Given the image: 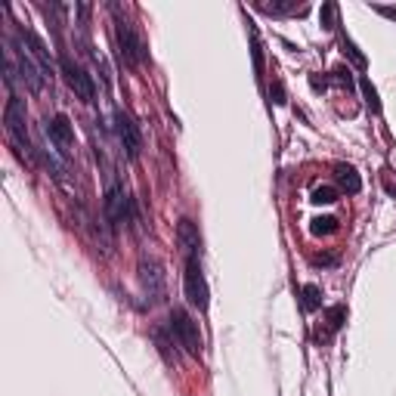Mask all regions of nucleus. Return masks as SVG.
Masks as SVG:
<instances>
[{
  "mask_svg": "<svg viewBox=\"0 0 396 396\" xmlns=\"http://www.w3.org/2000/svg\"><path fill=\"white\" fill-rule=\"evenodd\" d=\"M3 124H6V136H10V146L16 148V155L22 161H34L37 158V148L34 140L28 136V127H25V105L16 93L6 96V109H3Z\"/></svg>",
  "mask_w": 396,
  "mask_h": 396,
  "instance_id": "1",
  "label": "nucleus"
},
{
  "mask_svg": "<svg viewBox=\"0 0 396 396\" xmlns=\"http://www.w3.org/2000/svg\"><path fill=\"white\" fill-rule=\"evenodd\" d=\"M183 257H186V272H183L186 300L204 313L210 303V291H208V278H204V270H201V254H183Z\"/></svg>",
  "mask_w": 396,
  "mask_h": 396,
  "instance_id": "2",
  "label": "nucleus"
},
{
  "mask_svg": "<svg viewBox=\"0 0 396 396\" xmlns=\"http://www.w3.org/2000/svg\"><path fill=\"white\" fill-rule=\"evenodd\" d=\"M111 12H115V37H118V50H121L124 62H127V65H133V68H140L142 62H146V47H142V37L136 34L133 25L121 16V10H118V6H111Z\"/></svg>",
  "mask_w": 396,
  "mask_h": 396,
  "instance_id": "3",
  "label": "nucleus"
},
{
  "mask_svg": "<svg viewBox=\"0 0 396 396\" xmlns=\"http://www.w3.org/2000/svg\"><path fill=\"white\" fill-rule=\"evenodd\" d=\"M170 334L189 356L201 353V334H198V325L192 322V316L186 313V309H179V307L170 309Z\"/></svg>",
  "mask_w": 396,
  "mask_h": 396,
  "instance_id": "4",
  "label": "nucleus"
},
{
  "mask_svg": "<svg viewBox=\"0 0 396 396\" xmlns=\"http://www.w3.org/2000/svg\"><path fill=\"white\" fill-rule=\"evenodd\" d=\"M105 217H109L111 226H121V223H130L133 220V201H130V195L124 192L121 183H115L111 179L109 189H105Z\"/></svg>",
  "mask_w": 396,
  "mask_h": 396,
  "instance_id": "5",
  "label": "nucleus"
},
{
  "mask_svg": "<svg viewBox=\"0 0 396 396\" xmlns=\"http://www.w3.org/2000/svg\"><path fill=\"white\" fill-rule=\"evenodd\" d=\"M59 68H62V74H65L68 87H72V90L78 93L84 102H93V99H96V84H93V78L84 72V68L74 65L68 56H62V59H59Z\"/></svg>",
  "mask_w": 396,
  "mask_h": 396,
  "instance_id": "6",
  "label": "nucleus"
},
{
  "mask_svg": "<svg viewBox=\"0 0 396 396\" xmlns=\"http://www.w3.org/2000/svg\"><path fill=\"white\" fill-rule=\"evenodd\" d=\"M115 130H118V140H121L127 158L136 161L140 158V148H142V136H140V130H136L133 118H130L127 111H115Z\"/></svg>",
  "mask_w": 396,
  "mask_h": 396,
  "instance_id": "7",
  "label": "nucleus"
},
{
  "mask_svg": "<svg viewBox=\"0 0 396 396\" xmlns=\"http://www.w3.org/2000/svg\"><path fill=\"white\" fill-rule=\"evenodd\" d=\"M43 130H47V136H50V140H53L56 146H59L65 155L72 152L74 130H72V124H68V118H65V115H53V118L47 121V127H43Z\"/></svg>",
  "mask_w": 396,
  "mask_h": 396,
  "instance_id": "8",
  "label": "nucleus"
},
{
  "mask_svg": "<svg viewBox=\"0 0 396 396\" xmlns=\"http://www.w3.org/2000/svg\"><path fill=\"white\" fill-rule=\"evenodd\" d=\"M142 285H146V294L152 300L164 297V272H161L158 260H142Z\"/></svg>",
  "mask_w": 396,
  "mask_h": 396,
  "instance_id": "9",
  "label": "nucleus"
},
{
  "mask_svg": "<svg viewBox=\"0 0 396 396\" xmlns=\"http://www.w3.org/2000/svg\"><path fill=\"white\" fill-rule=\"evenodd\" d=\"M19 37H22V41H25V47L31 50V56H34V59H37V65L43 68V74H47V78H53V59H50V53H47V47H43V41H41V37H37L34 31H28V28H22V31H19Z\"/></svg>",
  "mask_w": 396,
  "mask_h": 396,
  "instance_id": "10",
  "label": "nucleus"
},
{
  "mask_svg": "<svg viewBox=\"0 0 396 396\" xmlns=\"http://www.w3.org/2000/svg\"><path fill=\"white\" fill-rule=\"evenodd\" d=\"M334 170H338V183H340V189H346L350 195H356L359 186H362V183H359V177H356V170H353L350 164H338Z\"/></svg>",
  "mask_w": 396,
  "mask_h": 396,
  "instance_id": "11",
  "label": "nucleus"
},
{
  "mask_svg": "<svg viewBox=\"0 0 396 396\" xmlns=\"http://www.w3.org/2000/svg\"><path fill=\"white\" fill-rule=\"evenodd\" d=\"M300 294H303V307L307 309H316L322 303V297H319V288L316 285H303L300 288Z\"/></svg>",
  "mask_w": 396,
  "mask_h": 396,
  "instance_id": "12",
  "label": "nucleus"
},
{
  "mask_svg": "<svg viewBox=\"0 0 396 396\" xmlns=\"http://www.w3.org/2000/svg\"><path fill=\"white\" fill-rule=\"evenodd\" d=\"M334 229H338V220H334V217H319V220H313V232L316 235H322V232H334Z\"/></svg>",
  "mask_w": 396,
  "mask_h": 396,
  "instance_id": "13",
  "label": "nucleus"
},
{
  "mask_svg": "<svg viewBox=\"0 0 396 396\" xmlns=\"http://www.w3.org/2000/svg\"><path fill=\"white\" fill-rule=\"evenodd\" d=\"M313 201H316V204H331V201H338V189H331V186H325V189H316V192H313Z\"/></svg>",
  "mask_w": 396,
  "mask_h": 396,
  "instance_id": "14",
  "label": "nucleus"
},
{
  "mask_svg": "<svg viewBox=\"0 0 396 396\" xmlns=\"http://www.w3.org/2000/svg\"><path fill=\"white\" fill-rule=\"evenodd\" d=\"M344 316H346L344 307H331V309H328V328H331V331H338V328L344 325Z\"/></svg>",
  "mask_w": 396,
  "mask_h": 396,
  "instance_id": "15",
  "label": "nucleus"
}]
</instances>
